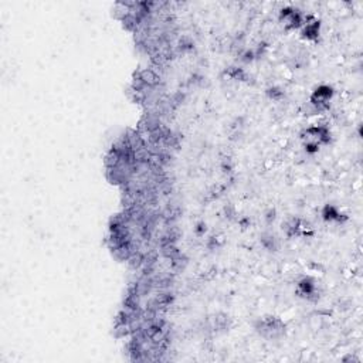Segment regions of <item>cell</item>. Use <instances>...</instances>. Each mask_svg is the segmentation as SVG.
Segmentation results:
<instances>
[{
    "label": "cell",
    "instance_id": "obj_1",
    "mask_svg": "<svg viewBox=\"0 0 363 363\" xmlns=\"http://www.w3.org/2000/svg\"><path fill=\"white\" fill-rule=\"evenodd\" d=\"M282 329H284V325L281 324V321L275 319V318L264 319L261 326H260V332H263V335L270 333V336H275V333L282 332Z\"/></svg>",
    "mask_w": 363,
    "mask_h": 363
}]
</instances>
